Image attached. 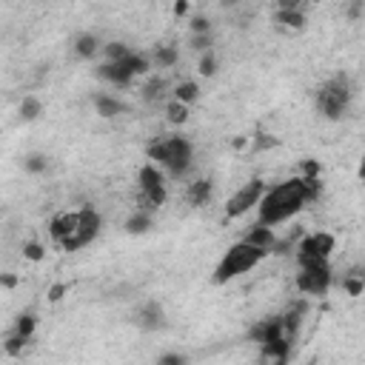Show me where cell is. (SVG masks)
Returning <instances> with one entry per match:
<instances>
[{
  "mask_svg": "<svg viewBox=\"0 0 365 365\" xmlns=\"http://www.w3.org/2000/svg\"><path fill=\"white\" fill-rule=\"evenodd\" d=\"M145 157L148 163L163 168L168 180H182L194 165V143L182 131L163 134L145 145Z\"/></svg>",
  "mask_w": 365,
  "mask_h": 365,
  "instance_id": "cell-3",
  "label": "cell"
},
{
  "mask_svg": "<svg viewBox=\"0 0 365 365\" xmlns=\"http://www.w3.org/2000/svg\"><path fill=\"white\" fill-rule=\"evenodd\" d=\"M94 108L100 117H117L125 111V106L114 97V94H94Z\"/></svg>",
  "mask_w": 365,
  "mask_h": 365,
  "instance_id": "cell-15",
  "label": "cell"
},
{
  "mask_svg": "<svg viewBox=\"0 0 365 365\" xmlns=\"http://www.w3.org/2000/svg\"><path fill=\"white\" fill-rule=\"evenodd\" d=\"M248 245H257V248H262V251H268V254H274V248H277V234H274V228H268V225H254L251 231H245V237H242Z\"/></svg>",
  "mask_w": 365,
  "mask_h": 365,
  "instance_id": "cell-12",
  "label": "cell"
},
{
  "mask_svg": "<svg viewBox=\"0 0 365 365\" xmlns=\"http://www.w3.org/2000/svg\"><path fill=\"white\" fill-rule=\"evenodd\" d=\"M103 48H106V46L100 43V37H97L94 31H83V34L74 37V54H77L80 60H91V57H97Z\"/></svg>",
  "mask_w": 365,
  "mask_h": 365,
  "instance_id": "cell-13",
  "label": "cell"
},
{
  "mask_svg": "<svg viewBox=\"0 0 365 365\" xmlns=\"http://www.w3.org/2000/svg\"><path fill=\"white\" fill-rule=\"evenodd\" d=\"M148 68H151V57L134 51L131 57H125V60H120V63H100V66H97V77L106 80V83L114 86V88H128L137 77L148 74Z\"/></svg>",
  "mask_w": 365,
  "mask_h": 365,
  "instance_id": "cell-6",
  "label": "cell"
},
{
  "mask_svg": "<svg viewBox=\"0 0 365 365\" xmlns=\"http://www.w3.org/2000/svg\"><path fill=\"white\" fill-rule=\"evenodd\" d=\"M163 94H165V80H163V77H151V80L143 86V100H145V103H157Z\"/></svg>",
  "mask_w": 365,
  "mask_h": 365,
  "instance_id": "cell-23",
  "label": "cell"
},
{
  "mask_svg": "<svg viewBox=\"0 0 365 365\" xmlns=\"http://www.w3.org/2000/svg\"><path fill=\"white\" fill-rule=\"evenodd\" d=\"M171 97H174V100H180V103H185V106H191V103L200 97V86H197L194 80H182V83H177V86H174Z\"/></svg>",
  "mask_w": 365,
  "mask_h": 365,
  "instance_id": "cell-18",
  "label": "cell"
},
{
  "mask_svg": "<svg viewBox=\"0 0 365 365\" xmlns=\"http://www.w3.org/2000/svg\"><path fill=\"white\" fill-rule=\"evenodd\" d=\"M177 57H180V51H177L174 46H157V48L151 51V60H154L160 68H171V66H177Z\"/></svg>",
  "mask_w": 365,
  "mask_h": 365,
  "instance_id": "cell-19",
  "label": "cell"
},
{
  "mask_svg": "<svg viewBox=\"0 0 365 365\" xmlns=\"http://www.w3.org/2000/svg\"><path fill=\"white\" fill-rule=\"evenodd\" d=\"M157 365H188V359H185L182 354H174V351H168V354H163V356L157 359Z\"/></svg>",
  "mask_w": 365,
  "mask_h": 365,
  "instance_id": "cell-27",
  "label": "cell"
},
{
  "mask_svg": "<svg viewBox=\"0 0 365 365\" xmlns=\"http://www.w3.org/2000/svg\"><path fill=\"white\" fill-rule=\"evenodd\" d=\"M351 103H354V80L345 74V71H336L331 77H325L319 86H317V94H314V108L322 120H342L348 117L351 111Z\"/></svg>",
  "mask_w": 365,
  "mask_h": 365,
  "instance_id": "cell-4",
  "label": "cell"
},
{
  "mask_svg": "<svg viewBox=\"0 0 365 365\" xmlns=\"http://www.w3.org/2000/svg\"><path fill=\"white\" fill-rule=\"evenodd\" d=\"M143 331H160L163 325H165V311H163V305L160 302H143L140 308H137V319H134Z\"/></svg>",
  "mask_w": 365,
  "mask_h": 365,
  "instance_id": "cell-11",
  "label": "cell"
},
{
  "mask_svg": "<svg viewBox=\"0 0 365 365\" xmlns=\"http://www.w3.org/2000/svg\"><path fill=\"white\" fill-rule=\"evenodd\" d=\"M191 34H211V20L202 14L191 17Z\"/></svg>",
  "mask_w": 365,
  "mask_h": 365,
  "instance_id": "cell-26",
  "label": "cell"
},
{
  "mask_svg": "<svg viewBox=\"0 0 365 365\" xmlns=\"http://www.w3.org/2000/svg\"><path fill=\"white\" fill-rule=\"evenodd\" d=\"M211 194H214V182H211V180H194V182H188V188H185V200H188L194 208L205 205V202L211 200Z\"/></svg>",
  "mask_w": 365,
  "mask_h": 365,
  "instance_id": "cell-14",
  "label": "cell"
},
{
  "mask_svg": "<svg viewBox=\"0 0 365 365\" xmlns=\"http://www.w3.org/2000/svg\"><path fill=\"white\" fill-rule=\"evenodd\" d=\"M334 285V271L331 262H319V265H299L297 274V291L308 294V297H325Z\"/></svg>",
  "mask_w": 365,
  "mask_h": 365,
  "instance_id": "cell-10",
  "label": "cell"
},
{
  "mask_svg": "<svg viewBox=\"0 0 365 365\" xmlns=\"http://www.w3.org/2000/svg\"><path fill=\"white\" fill-rule=\"evenodd\" d=\"M40 114H43V103H40V97L26 94V97L20 100V106H17V117H20L23 123H34Z\"/></svg>",
  "mask_w": 365,
  "mask_h": 365,
  "instance_id": "cell-17",
  "label": "cell"
},
{
  "mask_svg": "<svg viewBox=\"0 0 365 365\" xmlns=\"http://www.w3.org/2000/svg\"><path fill=\"white\" fill-rule=\"evenodd\" d=\"M317 197H319V177L317 174H308V177L297 174V177L279 180V182L265 188V194L257 205V222L277 228V225L294 220Z\"/></svg>",
  "mask_w": 365,
  "mask_h": 365,
  "instance_id": "cell-1",
  "label": "cell"
},
{
  "mask_svg": "<svg viewBox=\"0 0 365 365\" xmlns=\"http://www.w3.org/2000/svg\"><path fill=\"white\" fill-rule=\"evenodd\" d=\"M103 54H106V63H120V60H125V57H131V54H134V48L117 40V43H106V48H103Z\"/></svg>",
  "mask_w": 365,
  "mask_h": 365,
  "instance_id": "cell-21",
  "label": "cell"
},
{
  "mask_svg": "<svg viewBox=\"0 0 365 365\" xmlns=\"http://www.w3.org/2000/svg\"><path fill=\"white\" fill-rule=\"evenodd\" d=\"M191 48L194 51H200V54H205V51H211V43H214V37L211 34H191Z\"/></svg>",
  "mask_w": 365,
  "mask_h": 365,
  "instance_id": "cell-25",
  "label": "cell"
},
{
  "mask_svg": "<svg viewBox=\"0 0 365 365\" xmlns=\"http://www.w3.org/2000/svg\"><path fill=\"white\" fill-rule=\"evenodd\" d=\"M137 191H140V205L145 211H157L160 205H165L168 200V177L163 168H157L154 163H145L137 171Z\"/></svg>",
  "mask_w": 365,
  "mask_h": 365,
  "instance_id": "cell-7",
  "label": "cell"
},
{
  "mask_svg": "<svg viewBox=\"0 0 365 365\" xmlns=\"http://www.w3.org/2000/svg\"><path fill=\"white\" fill-rule=\"evenodd\" d=\"M197 71H200L202 77H214V74H217V57H214V48L205 51V54H200V66H197Z\"/></svg>",
  "mask_w": 365,
  "mask_h": 365,
  "instance_id": "cell-24",
  "label": "cell"
},
{
  "mask_svg": "<svg viewBox=\"0 0 365 365\" xmlns=\"http://www.w3.org/2000/svg\"><path fill=\"white\" fill-rule=\"evenodd\" d=\"M165 120H168L171 125H182V123L188 120V106L171 97V100L165 103Z\"/></svg>",
  "mask_w": 365,
  "mask_h": 365,
  "instance_id": "cell-20",
  "label": "cell"
},
{
  "mask_svg": "<svg viewBox=\"0 0 365 365\" xmlns=\"http://www.w3.org/2000/svg\"><path fill=\"white\" fill-rule=\"evenodd\" d=\"M26 257H31V259H40V245H26Z\"/></svg>",
  "mask_w": 365,
  "mask_h": 365,
  "instance_id": "cell-28",
  "label": "cell"
},
{
  "mask_svg": "<svg viewBox=\"0 0 365 365\" xmlns=\"http://www.w3.org/2000/svg\"><path fill=\"white\" fill-rule=\"evenodd\" d=\"M265 257H268V251H262V248L248 245L245 240H240V242H234V245L225 248V254L214 265V277L211 279H214V285H225V282H231V279L254 271Z\"/></svg>",
  "mask_w": 365,
  "mask_h": 365,
  "instance_id": "cell-5",
  "label": "cell"
},
{
  "mask_svg": "<svg viewBox=\"0 0 365 365\" xmlns=\"http://www.w3.org/2000/svg\"><path fill=\"white\" fill-rule=\"evenodd\" d=\"M336 248V237L331 231H314L305 234L297 245V265H319L331 262V254Z\"/></svg>",
  "mask_w": 365,
  "mask_h": 365,
  "instance_id": "cell-8",
  "label": "cell"
},
{
  "mask_svg": "<svg viewBox=\"0 0 365 365\" xmlns=\"http://www.w3.org/2000/svg\"><path fill=\"white\" fill-rule=\"evenodd\" d=\"M356 177H359V180L365 182V154L359 157V165H356Z\"/></svg>",
  "mask_w": 365,
  "mask_h": 365,
  "instance_id": "cell-29",
  "label": "cell"
},
{
  "mask_svg": "<svg viewBox=\"0 0 365 365\" xmlns=\"http://www.w3.org/2000/svg\"><path fill=\"white\" fill-rule=\"evenodd\" d=\"M46 168H48V157H46V154L29 151V154L23 157V171H29V174H43Z\"/></svg>",
  "mask_w": 365,
  "mask_h": 365,
  "instance_id": "cell-22",
  "label": "cell"
},
{
  "mask_svg": "<svg viewBox=\"0 0 365 365\" xmlns=\"http://www.w3.org/2000/svg\"><path fill=\"white\" fill-rule=\"evenodd\" d=\"M103 231V217L94 205H80L74 211H60L48 222V237L63 251H80L94 242Z\"/></svg>",
  "mask_w": 365,
  "mask_h": 365,
  "instance_id": "cell-2",
  "label": "cell"
},
{
  "mask_svg": "<svg viewBox=\"0 0 365 365\" xmlns=\"http://www.w3.org/2000/svg\"><path fill=\"white\" fill-rule=\"evenodd\" d=\"M151 225H154V211H145V208H137V211L125 220V231H128V234H145Z\"/></svg>",
  "mask_w": 365,
  "mask_h": 365,
  "instance_id": "cell-16",
  "label": "cell"
},
{
  "mask_svg": "<svg viewBox=\"0 0 365 365\" xmlns=\"http://www.w3.org/2000/svg\"><path fill=\"white\" fill-rule=\"evenodd\" d=\"M265 188H268L265 180H259V177L242 182V185L228 197V202H225V220H240V217H245L251 208H257L259 200H262V194H265Z\"/></svg>",
  "mask_w": 365,
  "mask_h": 365,
  "instance_id": "cell-9",
  "label": "cell"
}]
</instances>
